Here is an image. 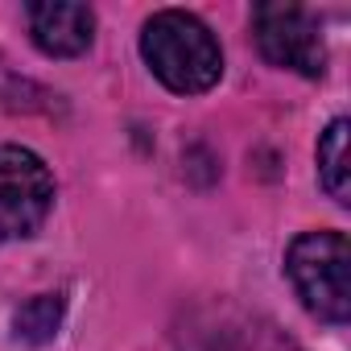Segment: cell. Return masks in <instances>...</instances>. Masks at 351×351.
Returning a JSON list of instances; mask_svg holds the SVG:
<instances>
[{
    "label": "cell",
    "mask_w": 351,
    "mask_h": 351,
    "mask_svg": "<svg viewBox=\"0 0 351 351\" xmlns=\"http://www.w3.org/2000/svg\"><path fill=\"white\" fill-rule=\"evenodd\" d=\"M141 58L173 95H203L223 79V46L211 25L186 9H157L141 25Z\"/></svg>",
    "instance_id": "obj_1"
},
{
    "label": "cell",
    "mask_w": 351,
    "mask_h": 351,
    "mask_svg": "<svg viewBox=\"0 0 351 351\" xmlns=\"http://www.w3.org/2000/svg\"><path fill=\"white\" fill-rule=\"evenodd\" d=\"M285 277L318 322L347 326L351 318V244L343 232L322 228V232L293 236L285 248Z\"/></svg>",
    "instance_id": "obj_2"
},
{
    "label": "cell",
    "mask_w": 351,
    "mask_h": 351,
    "mask_svg": "<svg viewBox=\"0 0 351 351\" xmlns=\"http://www.w3.org/2000/svg\"><path fill=\"white\" fill-rule=\"evenodd\" d=\"M54 173L29 145H0V244L42 232L54 211Z\"/></svg>",
    "instance_id": "obj_3"
},
{
    "label": "cell",
    "mask_w": 351,
    "mask_h": 351,
    "mask_svg": "<svg viewBox=\"0 0 351 351\" xmlns=\"http://www.w3.org/2000/svg\"><path fill=\"white\" fill-rule=\"evenodd\" d=\"M178 339H182V351H302V343L285 335L273 318L244 310L240 302H228V298L195 306Z\"/></svg>",
    "instance_id": "obj_4"
},
{
    "label": "cell",
    "mask_w": 351,
    "mask_h": 351,
    "mask_svg": "<svg viewBox=\"0 0 351 351\" xmlns=\"http://www.w3.org/2000/svg\"><path fill=\"white\" fill-rule=\"evenodd\" d=\"M252 38L277 71H293L302 79H322L326 75V38L318 17L306 5H285V0H269V5L252 9Z\"/></svg>",
    "instance_id": "obj_5"
},
{
    "label": "cell",
    "mask_w": 351,
    "mask_h": 351,
    "mask_svg": "<svg viewBox=\"0 0 351 351\" xmlns=\"http://www.w3.org/2000/svg\"><path fill=\"white\" fill-rule=\"evenodd\" d=\"M29 42L46 58H83L95 42V9L79 0H38L25 9Z\"/></svg>",
    "instance_id": "obj_6"
},
{
    "label": "cell",
    "mask_w": 351,
    "mask_h": 351,
    "mask_svg": "<svg viewBox=\"0 0 351 351\" xmlns=\"http://www.w3.org/2000/svg\"><path fill=\"white\" fill-rule=\"evenodd\" d=\"M66 322V293L50 289V293H34L13 310V343L21 347H50L62 335Z\"/></svg>",
    "instance_id": "obj_7"
},
{
    "label": "cell",
    "mask_w": 351,
    "mask_h": 351,
    "mask_svg": "<svg viewBox=\"0 0 351 351\" xmlns=\"http://www.w3.org/2000/svg\"><path fill=\"white\" fill-rule=\"evenodd\" d=\"M347 132H351V124H347L343 116H335V120L326 124V132L318 136V149H314V157H318V186H322V191H326L339 207H347V203H351Z\"/></svg>",
    "instance_id": "obj_8"
}]
</instances>
